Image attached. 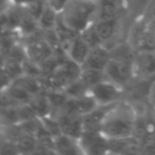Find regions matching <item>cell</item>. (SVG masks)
Listing matches in <instances>:
<instances>
[{
  "mask_svg": "<svg viewBox=\"0 0 155 155\" xmlns=\"http://www.w3.org/2000/svg\"><path fill=\"white\" fill-rule=\"evenodd\" d=\"M136 117L133 108L117 102L107 113L101 125V133L107 139L132 137L135 132Z\"/></svg>",
  "mask_w": 155,
  "mask_h": 155,
  "instance_id": "1",
  "label": "cell"
},
{
  "mask_svg": "<svg viewBox=\"0 0 155 155\" xmlns=\"http://www.w3.org/2000/svg\"><path fill=\"white\" fill-rule=\"evenodd\" d=\"M60 14L63 21L78 33L89 26L91 18L96 16L97 5L88 0H70Z\"/></svg>",
  "mask_w": 155,
  "mask_h": 155,
  "instance_id": "2",
  "label": "cell"
},
{
  "mask_svg": "<svg viewBox=\"0 0 155 155\" xmlns=\"http://www.w3.org/2000/svg\"><path fill=\"white\" fill-rule=\"evenodd\" d=\"M88 93L99 105H110L119 101L122 95V87L105 79L91 87Z\"/></svg>",
  "mask_w": 155,
  "mask_h": 155,
  "instance_id": "3",
  "label": "cell"
},
{
  "mask_svg": "<svg viewBox=\"0 0 155 155\" xmlns=\"http://www.w3.org/2000/svg\"><path fill=\"white\" fill-rule=\"evenodd\" d=\"M103 71L106 80L121 87L127 84L135 74L134 64L115 60V58H110Z\"/></svg>",
  "mask_w": 155,
  "mask_h": 155,
  "instance_id": "4",
  "label": "cell"
},
{
  "mask_svg": "<svg viewBox=\"0 0 155 155\" xmlns=\"http://www.w3.org/2000/svg\"><path fill=\"white\" fill-rule=\"evenodd\" d=\"M80 147L86 153H103L108 150V139L101 132L84 131L79 138Z\"/></svg>",
  "mask_w": 155,
  "mask_h": 155,
  "instance_id": "5",
  "label": "cell"
},
{
  "mask_svg": "<svg viewBox=\"0 0 155 155\" xmlns=\"http://www.w3.org/2000/svg\"><path fill=\"white\" fill-rule=\"evenodd\" d=\"M53 48L44 38L32 41L28 44L26 53L27 58L41 66L46 60L50 58L53 53Z\"/></svg>",
  "mask_w": 155,
  "mask_h": 155,
  "instance_id": "6",
  "label": "cell"
},
{
  "mask_svg": "<svg viewBox=\"0 0 155 155\" xmlns=\"http://www.w3.org/2000/svg\"><path fill=\"white\" fill-rule=\"evenodd\" d=\"M110 58V50L104 45L97 46L95 48H91L89 51L88 56L85 60L84 64L82 65V68H91L98 69V70H104L106 64Z\"/></svg>",
  "mask_w": 155,
  "mask_h": 155,
  "instance_id": "7",
  "label": "cell"
},
{
  "mask_svg": "<svg viewBox=\"0 0 155 155\" xmlns=\"http://www.w3.org/2000/svg\"><path fill=\"white\" fill-rule=\"evenodd\" d=\"M91 49V48L88 46V44L79 34L70 41V44L66 49V53L70 60H72L73 62L82 66L86 58L88 56Z\"/></svg>",
  "mask_w": 155,
  "mask_h": 155,
  "instance_id": "8",
  "label": "cell"
},
{
  "mask_svg": "<svg viewBox=\"0 0 155 155\" xmlns=\"http://www.w3.org/2000/svg\"><path fill=\"white\" fill-rule=\"evenodd\" d=\"M134 71L141 75H151L155 73V50L138 51L134 60Z\"/></svg>",
  "mask_w": 155,
  "mask_h": 155,
  "instance_id": "9",
  "label": "cell"
},
{
  "mask_svg": "<svg viewBox=\"0 0 155 155\" xmlns=\"http://www.w3.org/2000/svg\"><path fill=\"white\" fill-rule=\"evenodd\" d=\"M119 19H97L93 22L96 33L98 34L99 38L101 39L102 44L110 41L115 36L117 30H118Z\"/></svg>",
  "mask_w": 155,
  "mask_h": 155,
  "instance_id": "10",
  "label": "cell"
},
{
  "mask_svg": "<svg viewBox=\"0 0 155 155\" xmlns=\"http://www.w3.org/2000/svg\"><path fill=\"white\" fill-rule=\"evenodd\" d=\"M120 1L119 0H99L97 3V19H115L119 17Z\"/></svg>",
  "mask_w": 155,
  "mask_h": 155,
  "instance_id": "11",
  "label": "cell"
},
{
  "mask_svg": "<svg viewBox=\"0 0 155 155\" xmlns=\"http://www.w3.org/2000/svg\"><path fill=\"white\" fill-rule=\"evenodd\" d=\"M29 105L34 110L37 118L49 116L52 113V106L49 101V98L47 93H41L38 95H35L29 102Z\"/></svg>",
  "mask_w": 155,
  "mask_h": 155,
  "instance_id": "12",
  "label": "cell"
},
{
  "mask_svg": "<svg viewBox=\"0 0 155 155\" xmlns=\"http://www.w3.org/2000/svg\"><path fill=\"white\" fill-rule=\"evenodd\" d=\"M79 148L81 147L77 143V139L66 136L64 134H61L54 138V151L55 152L63 153V154H72V153L80 152L78 150Z\"/></svg>",
  "mask_w": 155,
  "mask_h": 155,
  "instance_id": "13",
  "label": "cell"
},
{
  "mask_svg": "<svg viewBox=\"0 0 155 155\" xmlns=\"http://www.w3.org/2000/svg\"><path fill=\"white\" fill-rule=\"evenodd\" d=\"M58 11H56L52 5L47 2L41 15L38 18V26L41 30H51L55 28L56 21L58 18Z\"/></svg>",
  "mask_w": 155,
  "mask_h": 155,
  "instance_id": "14",
  "label": "cell"
},
{
  "mask_svg": "<svg viewBox=\"0 0 155 155\" xmlns=\"http://www.w3.org/2000/svg\"><path fill=\"white\" fill-rule=\"evenodd\" d=\"M80 79L85 83L88 89L96 85L97 83L105 80L103 70H98V69H91V68H82Z\"/></svg>",
  "mask_w": 155,
  "mask_h": 155,
  "instance_id": "15",
  "label": "cell"
},
{
  "mask_svg": "<svg viewBox=\"0 0 155 155\" xmlns=\"http://www.w3.org/2000/svg\"><path fill=\"white\" fill-rule=\"evenodd\" d=\"M13 82V78L11 77L8 70L3 66H0V91L8 88L11 83Z\"/></svg>",
  "mask_w": 155,
  "mask_h": 155,
  "instance_id": "16",
  "label": "cell"
},
{
  "mask_svg": "<svg viewBox=\"0 0 155 155\" xmlns=\"http://www.w3.org/2000/svg\"><path fill=\"white\" fill-rule=\"evenodd\" d=\"M151 1L152 0H131V5H133V8L136 11L139 12L140 16H141V14L143 13V11Z\"/></svg>",
  "mask_w": 155,
  "mask_h": 155,
  "instance_id": "17",
  "label": "cell"
},
{
  "mask_svg": "<svg viewBox=\"0 0 155 155\" xmlns=\"http://www.w3.org/2000/svg\"><path fill=\"white\" fill-rule=\"evenodd\" d=\"M148 99L150 101L151 104L155 105V78L153 79L152 83L150 84L149 87V91H148Z\"/></svg>",
  "mask_w": 155,
  "mask_h": 155,
  "instance_id": "18",
  "label": "cell"
},
{
  "mask_svg": "<svg viewBox=\"0 0 155 155\" xmlns=\"http://www.w3.org/2000/svg\"><path fill=\"white\" fill-rule=\"evenodd\" d=\"M11 1H13V3H15V5L26 7L27 5H29L30 2H32L33 0H11Z\"/></svg>",
  "mask_w": 155,
  "mask_h": 155,
  "instance_id": "19",
  "label": "cell"
}]
</instances>
